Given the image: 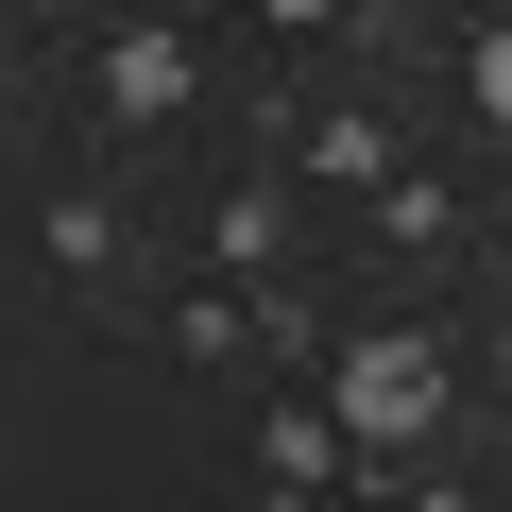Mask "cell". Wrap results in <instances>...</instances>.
<instances>
[{
    "mask_svg": "<svg viewBox=\"0 0 512 512\" xmlns=\"http://www.w3.org/2000/svg\"><path fill=\"white\" fill-rule=\"evenodd\" d=\"M427 410H444V359L427 342H359L342 359V427L359 444H427Z\"/></svg>",
    "mask_w": 512,
    "mask_h": 512,
    "instance_id": "obj_1",
    "label": "cell"
},
{
    "mask_svg": "<svg viewBox=\"0 0 512 512\" xmlns=\"http://www.w3.org/2000/svg\"><path fill=\"white\" fill-rule=\"evenodd\" d=\"M103 103H120V120H171V103H188V35H120V52H103Z\"/></svg>",
    "mask_w": 512,
    "mask_h": 512,
    "instance_id": "obj_2",
    "label": "cell"
},
{
    "mask_svg": "<svg viewBox=\"0 0 512 512\" xmlns=\"http://www.w3.org/2000/svg\"><path fill=\"white\" fill-rule=\"evenodd\" d=\"M478 120H512V18L478 35Z\"/></svg>",
    "mask_w": 512,
    "mask_h": 512,
    "instance_id": "obj_3",
    "label": "cell"
}]
</instances>
